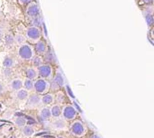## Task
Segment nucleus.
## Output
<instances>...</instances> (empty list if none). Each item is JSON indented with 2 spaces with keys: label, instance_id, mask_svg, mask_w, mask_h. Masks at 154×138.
I'll return each instance as SVG.
<instances>
[{
  "label": "nucleus",
  "instance_id": "32",
  "mask_svg": "<svg viewBox=\"0 0 154 138\" xmlns=\"http://www.w3.org/2000/svg\"><path fill=\"white\" fill-rule=\"evenodd\" d=\"M143 2H145V3H151L152 2V0H142Z\"/></svg>",
  "mask_w": 154,
  "mask_h": 138
},
{
  "label": "nucleus",
  "instance_id": "19",
  "mask_svg": "<svg viewBox=\"0 0 154 138\" xmlns=\"http://www.w3.org/2000/svg\"><path fill=\"white\" fill-rule=\"evenodd\" d=\"M53 82L55 84L57 85L58 87H62L63 85H64V80H63V77H62V75L60 74V73H57L56 75H55V77H54V80Z\"/></svg>",
  "mask_w": 154,
  "mask_h": 138
},
{
  "label": "nucleus",
  "instance_id": "5",
  "mask_svg": "<svg viewBox=\"0 0 154 138\" xmlns=\"http://www.w3.org/2000/svg\"><path fill=\"white\" fill-rule=\"evenodd\" d=\"M37 72L40 77L44 79L51 78L52 75H53V69H52V66L49 65V64H41L38 67Z\"/></svg>",
  "mask_w": 154,
  "mask_h": 138
},
{
  "label": "nucleus",
  "instance_id": "4",
  "mask_svg": "<svg viewBox=\"0 0 154 138\" xmlns=\"http://www.w3.org/2000/svg\"><path fill=\"white\" fill-rule=\"evenodd\" d=\"M26 37L30 41L37 42L40 39V37H41V31H40L38 27L30 26L26 29Z\"/></svg>",
  "mask_w": 154,
  "mask_h": 138
},
{
  "label": "nucleus",
  "instance_id": "27",
  "mask_svg": "<svg viewBox=\"0 0 154 138\" xmlns=\"http://www.w3.org/2000/svg\"><path fill=\"white\" fill-rule=\"evenodd\" d=\"M41 23H42V21H41V19H40V17H38V16L33 17V20H32V26L38 27V28H39V26H41Z\"/></svg>",
  "mask_w": 154,
  "mask_h": 138
},
{
  "label": "nucleus",
  "instance_id": "1",
  "mask_svg": "<svg viewBox=\"0 0 154 138\" xmlns=\"http://www.w3.org/2000/svg\"><path fill=\"white\" fill-rule=\"evenodd\" d=\"M18 55L22 60H31V58L34 56L33 53V48L27 43H23L20 45L19 49H18Z\"/></svg>",
  "mask_w": 154,
  "mask_h": 138
},
{
  "label": "nucleus",
  "instance_id": "28",
  "mask_svg": "<svg viewBox=\"0 0 154 138\" xmlns=\"http://www.w3.org/2000/svg\"><path fill=\"white\" fill-rule=\"evenodd\" d=\"M12 75V70L11 68H4V76L5 77H10Z\"/></svg>",
  "mask_w": 154,
  "mask_h": 138
},
{
  "label": "nucleus",
  "instance_id": "2",
  "mask_svg": "<svg viewBox=\"0 0 154 138\" xmlns=\"http://www.w3.org/2000/svg\"><path fill=\"white\" fill-rule=\"evenodd\" d=\"M34 89L37 94H45L50 89V82L44 78L37 79L34 82Z\"/></svg>",
  "mask_w": 154,
  "mask_h": 138
},
{
  "label": "nucleus",
  "instance_id": "23",
  "mask_svg": "<svg viewBox=\"0 0 154 138\" xmlns=\"http://www.w3.org/2000/svg\"><path fill=\"white\" fill-rule=\"evenodd\" d=\"M45 60L47 61V62H52V61H54V55H53V52H52L51 50H48L45 52Z\"/></svg>",
  "mask_w": 154,
  "mask_h": 138
},
{
  "label": "nucleus",
  "instance_id": "6",
  "mask_svg": "<svg viewBox=\"0 0 154 138\" xmlns=\"http://www.w3.org/2000/svg\"><path fill=\"white\" fill-rule=\"evenodd\" d=\"M61 115H62V117L64 118V120H72V119H74L76 117L77 111L73 106L66 105L62 108Z\"/></svg>",
  "mask_w": 154,
  "mask_h": 138
},
{
  "label": "nucleus",
  "instance_id": "14",
  "mask_svg": "<svg viewBox=\"0 0 154 138\" xmlns=\"http://www.w3.org/2000/svg\"><path fill=\"white\" fill-rule=\"evenodd\" d=\"M25 75H26V78L34 80V79L38 77V72L35 68H28L25 71Z\"/></svg>",
  "mask_w": 154,
  "mask_h": 138
},
{
  "label": "nucleus",
  "instance_id": "29",
  "mask_svg": "<svg viewBox=\"0 0 154 138\" xmlns=\"http://www.w3.org/2000/svg\"><path fill=\"white\" fill-rule=\"evenodd\" d=\"M32 0H19V3L21 5H25V4H28V3L31 2Z\"/></svg>",
  "mask_w": 154,
  "mask_h": 138
},
{
  "label": "nucleus",
  "instance_id": "10",
  "mask_svg": "<svg viewBox=\"0 0 154 138\" xmlns=\"http://www.w3.org/2000/svg\"><path fill=\"white\" fill-rule=\"evenodd\" d=\"M41 103V97L38 94H32L28 98V104L30 106H37Z\"/></svg>",
  "mask_w": 154,
  "mask_h": 138
},
{
  "label": "nucleus",
  "instance_id": "24",
  "mask_svg": "<svg viewBox=\"0 0 154 138\" xmlns=\"http://www.w3.org/2000/svg\"><path fill=\"white\" fill-rule=\"evenodd\" d=\"M53 126L56 128V129H62V128L65 127V122H64L63 120L58 119V120L53 122Z\"/></svg>",
  "mask_w": 154,
  "mask_h": 138
},
{
  "label": "nucleus",
  "instance_id": "20",
  "mask_svg": "<svg viewBox=\"0 0 154 138\" xmlns=\"http://www.w3.org/2000/svg\"><path fill=\"white\" fill-rule=\"evenodd\" d=\"M4 42H5V45L6 46H13L15 41H14V36L12 34H6L5 37H4Z\"/></svg>",
  "mask_w": 154,
  "mask_h": 138
},
{
  "label": "nucleus",
  "instance_id": "22",
  "mask_svg": "<svg viewBox=\"0 0 154 138\" xmlns=\"http://www.w3.org/2000/svg\"><path fill=\"white\" fill-rule=\"evenodd\" d=\"M14 123L18 127H23L24 125L26 124V119L24 118V117H17L14 120Z\"/></svg>",
  "mask_w": 154,
  "mask_h": 138
},
{
  "label": "nucleus",
  "instance_id": "21",
  "mask_svg": "<svg viewBox=\"0 0 154 138\" xmlns=\"http://www.w3.org/2000/svg\"><path fill=\"white\" fill-rule=\"evenodd\" d=\"M32 65L34 67H39L42 64V58L39 56H33L32 58Z\"/></svg>",
  "mask_w": 154,
  "mask_h": 138
},
{
  "label": "nucleus",
  "instance_id": "7",
  "mask_svg": "<svg viewBox=\"0 0 154 138\" xmlns=\"http://www.w3.org/2000/svg\"><path fill=\"white\" fill-rule=\"evenodd\" d=\"M26 13L30 17L38 16V14H39V6L37 5V3H35V2L28 3V6H27V9H26Z\"/></svg>",
  "mask_w": 154,
  "mask_h": 138
},
{
  "label": "nucleus",
  "instance_id": "13",
  "mask_svg": "<svg viewBox=\"0 0 154 138\" xmlns=\"http://www.w3.org/2000/svg\"><path fill=\"white\" fill-rule=\"evenodd\" d=\"M39 116H40V118H41L42 120H48V119L51 117L50 109L47 108V107H44V108H42L39 111Z\"/></svg>",
  "mask_w": 154,
  "mask_h": 138
},
{
  "label": "nucleus",
  "instance_id": "9",
  "mask_svg": "<svg viewBox=\"0 0 154 138\" xmlns=\"http://www.w3.org/2000/svg\"><path fill=\"white\" fill-rule=\"evenodd\" d=\"M55 101V97L53 94L51 93H45L43 96L41 97V102L45 105H50V104H53Z\"/></svg>",
  "mask_w": 154,
  "mask_h": 138
},
{
  "label": "nucleus",
  "instance_id": "8",
  "mask_svg": "<svg viewBox=\"0 0 154 138\" xmlns=\"http://www.w3.org/2000/svg\"><path fill=\"white\" fill-rule=\"evenodd\" d=\"M35 51L38 55H42L46 52V44L44 41L38 40L35 44Z\"/></svg>",
  "mask_w": 154,
  "mask_h": 138
},
{
  "label": "nucleus",
  "instance_id": "15",
  "mask_svg": "<svg viewBox=\"0 0 154 138\" xmlns=\"http://www.w3.org/2000/svg\"><path fill=\"white\" fill-rule=\"evenodd\" d=\"M3 67L4 68H12L15 64V61L12 57H9V56H6L3 60Z\"/></svg>",
  "mask_w": 154,
  "mask_h": 138
},
{
  "label": "nucleus",
  "instance_id": "17",
  "mask_svg": "<svg viewBox=\"0 0 154 138\" xmlns=\"http://www.w3.org/2000/svg\"><path fill=\"white\" fill-rule=\"evenodd\" d=\"M23 86L25 88V90L31 91L34 89V82H33V80H31V79L26 78L23 82Z\"/></svg>",
  "mask_w": 154,
  "mask_h": 138
},
{
  "label": "nucleus",
  "instance_id": "26",
  "mask_svg": "<svg viewBox=\"0 0 154 138\" xmlns=\"http://www.w3.org/2000/svg\"><path fill=\"white\" fill-rule=\"evenodd\" d=\"M145 21L146 24L148 25V27H151L153 24V16L151 13H146L145 15Z\"/></svg>",
  "mask_w": 154,
  "mask_h": 138
},
{
  "label": "nucleus",
  "instance_id": "30",
  "mask_svg": "<svg viewBox=\"0 0 154 138\" xmlns=\"http://www.w3.org/2000/svg\"><path fill=\"white\" fill-rule=\"evenodd\" d=\"M3 92H4V86L2 84H0V94L3 93Z\"/></svg>",
  "mask_w": 154,
  "mask_h": 138
},
{
  "label": "nucleus",
  "instance_id": "31",
  "mask_svg": "<svg viewBox=\"0 0 154 138\" xmlns=\"http://www.w3.org/2000/svg\"><path fill=\"white\" fill-rule=\"evenodd\" d=\"M91 138H100V136H98L97 134H93V135L91 136Z\"/></svg>",
  "mask_w": 154,
  "mask_h": 138
},
{
  "label": "nucleus",
  "instance_id": "3",
  "mask_svg": "<svg viewBox=\"0 0 154 138\" xmlns=\"http://www.w3.org/2000/svg\"><path fill=\"white\" fill-rule=\"evenodd\" d=\"M70 131L73 135L81 137L86 133V127L81 121H75L70 126Z\"/></svg>",
  "mask_w": 154,
  "mask_h": 138
},
{
  "label": "nucleus",
  "instance_id": "16",
  "mask_svg": "<svg viewBox=\"0 0 154 138\" xmlns=\"http://www.w3.org/2000/svg\"><path fill=\"white\" fill-rule=\"evenodd\" d=\"M28 91L25 90V89H19V90H17V94H16V97L18 98V100H21V101H23V100H26L27 98H28Z\"/></svg>",
  "mask_w": 154,
  "mask_h": 138
},
{
  "label": "nucleus",
  "instance_id": "12",
  "mask_svg": "<svg viewBox=\"0 0 154 138\" xmlns=\"http://www.w3.org/2000/svg\"><path fill=\"white\" fill-rule=\"evenodd\" d=\"M51 117H54V118H59L61 116V112H62V108L58 105H53L51 107Z\"/></svg>",
  "mask_w": 154,
  "mask_h": 138
},
{
  "label": "nucleus",
  "instance_id": "11",
  "mask_svg": "<svg viewBox=\"0 0 154 138\" xmlns=\"http://www.w3.org/2000/svg\"><path fill=\"white\" fill-rule=\"evenodd\" d=\"M22 86H23V81L21 80V79H19V78L13 79V80L11 81V83H10L11 89H13L15 91L21 89V88H22Z\"/></svg>",
  "mask_w": 154,
  "mask_h": 138
},
{
  "label": "nucleus",
  "instance_id": "18",
  "mask_svg": "<svg viewBox=\"0 0 154 138\" xmlns=\"http://www.w3.org/2000/svg\"><path fill=\"white\" fill-rule=\"evenodd\" d=\"M22 133L25 136L29 137V136L33 135V133H34V129H33V127L30 126V125H24L23 128H22Z\"/></svg>",
  "mask_w": 154,
  "mask_h": 138
},
{
  "label": "nucleus",
  "instance_id": "33",
  "mask_svg": "<svg viewBox=\"0 0 154 138\" xmlns=\"http://www.w3.org/2000/svg\"><path fill=\"white\" fill-rule=\"evenodd\" d=\"M1 42H2V34H1V32H0V44H1Z\"/></svg>",
  "mask_w": 154,
  "mask_h": 138
},
{
  "label": "nucleus",
  "instance_id": "25",
  "mask_svg": "<svg viewBox=\"0 0 154 138\" xmlns=\"http://www.w3.org/2000/svg\"><path fill=\"white\" fill-rule=\"evenodd\" d=\"M14 41L15 43L18 44H23L25 42V37L22 34H17L16 36H14Z\"/></svg>",
  "mask_w": 154,
  "mask_h": 138
}]
</instances>
